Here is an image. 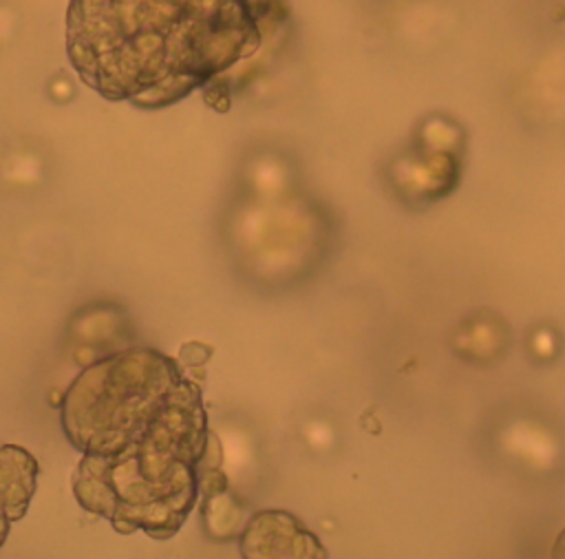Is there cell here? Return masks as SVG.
Segmentation results:
<instances>
[{"mask_svg": "<svg viewBox=\"0 0 565 559\" xmlns=\"http://www.w3.org/2000/svg\"><path fill=\"white\" fill-rule=\"evenodd\" d=\"M60 420L82 451L71 477L82 508L121 535H177L214 435L199 387L174 358L132 347L95 360L71 382Z\"/></svg>", "mask_w": 565, "mask_h": 559, "instance_id": "obj_1", "label": "cell"}, {"mask_svg": "<svg viewBox=\"0 0 565 559\" xmlns=\"http://www.w3.org/2000/svg\"><path fill=\"white\" fill-rule=\"evenodd\" d=\"M269 0H71L66 51L106 99L163 108L258 46Z\"/></svg>", "mask_w": 565, "mask_h": 559, "instance_id": "obj_2", "label": "cell"}, {"mask_svg": "<svg viewBox=\"0 0 565 559\" xmlns=\"http://www.w3.org/2000/svg\"><path fill=\"white\" fill-rule=\"evenodd\" d=\"M38 486V462L35 457L18 446H0V546L9 535L11 521L24 517L29 502Z\"/></svg>", "mask_w": 565, "mask_h": 559, "instance_id": "obj_3", "label": "cell"}]
</instances>
